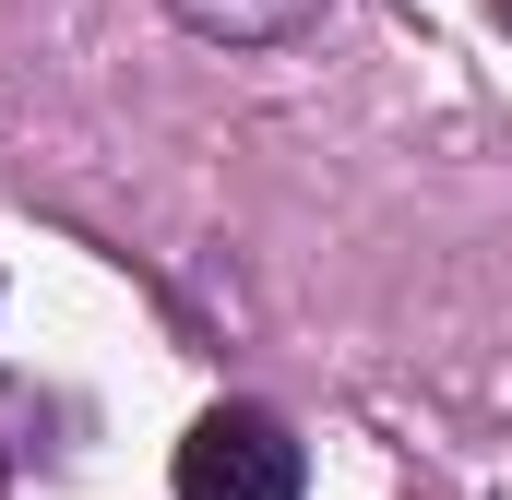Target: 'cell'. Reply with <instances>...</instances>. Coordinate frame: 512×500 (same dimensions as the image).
Wrapping results in <instances>:
<instances>
[{"instance_id":"obj_1","label":"cell","mask_w":512,"mask_h":500,"mask_svg":"<svg viewBox=\"0 0 512 500\" xmlns=\"http://www.w3.org/2000/svg\"><path fill=\"white\" fill-rule=\"evenodd\" d=\"M167 489L179 500H298L310 489V453H298V429L274 405H215V417H191Z\"/></svg>"},{"instance_id":"obj_2","label":"cell","mask_w":512,"mask_h":500,"mask_svg":"<svg viewBox=\"0 0 512 500\" xmlns=\"http://www.w3.org/2000/svg\"><path fill=\"white\" fill-rule=\"evenodd\" d=\"M167 12H179L203 48H298L334 0H167Z\"/></svg>"},{"instance_id":"obj_3","label":"cell","mask_w":512,"mask_h":500,"mask_svg":"<svg viewBox=\"0 0 512 500\" xmlns=\"http://www.w3.org/2000/svg\"><path fill=\"white\" fill-rule=\"evenodd\" d=\"M489 24H501V36H512V0H489Z\"/></svg>"}]
</instances>
